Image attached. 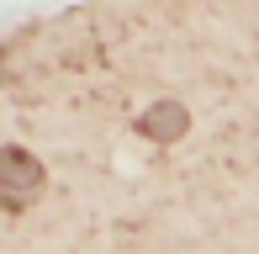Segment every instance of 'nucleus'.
<instances>
[{"instance_id":"nucleus-1","label":"nucleus","mask_w":259,"mask_h":254,"mask_svg":"<svg viewBox=\"0 0 259 254\" xmlns=\"http://www.w3.org/2000/svg\"><path fill=\"white\" fill-rule=\"evenodd\" d=\"M180 127H185V111L180 106H159L154 117H148V133H154V138H175Z\"/></svg>"}]
</instances>
